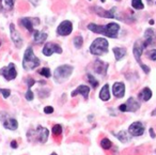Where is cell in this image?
Here are the masks:
<instances>
[{
	"instance_id": "obj_1",
	"label": "cell",
	"mask_w": 156,
	"mask_h": 155,
	"mask_svg": "<svg viewBox=\"0 0 156 155\" xmlns=\"http://www.w3.org/2000/svg\"><path fill=\"white\" fill-rule=\"evenodd\" d=\"M88 29L94 33H100V34H104L108 38H111V39H115V38H118L120 26L119 24H115V23H110V24L104 25V26L103 25L89 24Z\"/></svg>"
},
{
	"instance_id": "obj_2",
	"label": "cell",
	"mask_w": 156,
	"mask_h": 155,
	"mask_svg": "<svg viewBox=\"0 0 156 155\" xmlns=\"http://www.w3.org/2000/svg\"><path fill=\"white\" fill-rule=\"evenodd\" d=\"M40 59L33 52L32 47H28L25 50L24 58H23V67L26 71H30V70H34L40 65Z\"/></svg>"
},
{
	"instance_id": "obj_3",
	"label": "cell",
	"mask_w": 156,
	"mask_h": 155,
	"mask_svg": "<svg viewBox=\"0 0 156 155\" xmlns=\"http://www.w3.org/2000/svg\"><path fill=\"white\" fill-rule=\"evenodd\" d=\"M109 43L104 38H98L90 46V52L94 56H102L108 50Z\"/></svg>"
},
{
	"instance_id": "obj_4",
	"label": "cell",
	"mask_w": 156,
	"mask_h": 155,
	"mask_svg": "<svg viewBox=\"0 0 156 155\" xmlns=\"http://www.w3.org/2000/svg\"><path fill=\"white\" fill-rule=\"evenodd\" d=\"M73 73V67L71 65H60L58 67L56 70H55V73H54V78L57 82H63L67 79V78L71 76V74Z\"/></svg>"
},
{
	"instance_id": "obj_5",
	"label": "cell",
	"mask_w": 156,
	"mask_h": 155,
	"mask_svg": "<svg viewBox=\"0 0 156 155\" xmlns=\"http://www.w3.org/2000/svg\"><path fill=\"white\" fill-rule=\"evenodd\" d=\"M0 75L3 76L7 80H13L17 76V71L14 63H9L8 67H5L0 70Z\"/></svg>"
},
{
	"instance_id": "obj_6",
	"label": "cell",
	"mask_w": 156,
	"mask_h": 155,
	"mask_svg": "<svg viewBox=\"0 0 156 155\" xmlns=\"http://www.w3.org/2000/svg\"><path fill=\"white\" fill-rule=\"evenodd\" d=\"M31 137H35L40 142H45L48 137V129L39 126L35 131H30L28 133V139Z\"/></svg>"
},
{
	"instance_id": "obj_7",
	"label": "cell",
	"mask_w": 156,
	"mask_h": 155,
	"mask_svg": "<svg viewBox=\"0 0 156 155\" xmlns=\"http://www.w3.org/2000/svg\"><path fill=\"white\" fill-rule=\"evenodd\" d=\"M0 119H1V122H2L3 126L8 129H11V131H15L18 126L17 121L15 120L14 118H11L8 114H1L0 116Z\"/></svg>"
},
{
	"instance_id": "obj_8",
	"label": "cell",
	"mask_w": 156,
	"mask_h": 155,
	"mask_svg": "<svg viewBox=\"0 0 156 155\" xmlns=\"http://www.w3.org/2000/svg\"><path fill=\"white\" fill-rule=\"evenodd\" d=\"M40 24L39 18H32V17H23L20 20V25L23 26L25 29L29 31V32H33L34 31V26Z\"/></svg>"
},
{
	"instance_id": "obj_9",
	"label": "cell",
	"mask_w": 156,
	"mask_h": 155,
	"mask_svg": "<svg viewBox=\"0 0 156 155\" xmlns=\"http://www.w3.org/2000/svg\"><path fill=\"white\" fill-rule=\"evenodd\" d=\"M73 31V24L69 20H63L57 28V34L61 37H67Z\"/></svg>"
},
{
	"instance_id": "obj_10",
	"label": "cell",
	"mask_w": 156,
	"mask_h": 155,
	"mask_svg": "<svg viewBox=\"0 0 156 155\" xmlns=\"http://www.w3.org/2000/svg\"><path fill=\"white\" fill-rule=\"evenodd\" d=\"M10 34H11V39L13 41L14 45H15L16 48H20L24 44V41H23L22 35L20 34V32L17 31V29L15 28V25L11 24L10 25Z\"/></svg>"
},
{
	"instance_id": "obj_11",
	"label": "cell",
	"mask_w": 156,
	"mask_h": 155,
	"mask_svg": "<svg viewBox=\"0 0 156 155\" xmlns=\"http://www.w3.org/2000/svg\"><path fill=\"white\" fill-rule=\"evenodd\" d=\"M55 52H57V54H61V52H62V48H61L58 44L49 42V43H46L45 45H44V47H43L44 56L49 57V56H51L52 54H55Z\"/></svg>"
},
{
	"instance_id": "obj_12",
	"label": "cell",
	"mask_w": 156,
	"mask_h": 155,
	"mask_svg": "<svg viewBox=\"0 0 156 155\" xmlns=\"http://www.w3.org/2000/svg\"><path fill=\"white\" fill-rule=\"evenodd\" d=\"M156 42V31L152 28H149L145 30L144 32V41H143V44H144V47H147V46L152 45Z\"/></svg>"
},
{
	"instance_id": "obj_13",
	"label": "cell",
	"mask_w": 156,
	"mask_h": 155,
	"mask_svg": "<svg viewBox=\"0 0 156 155\" xmlns=\"http://www.w3.org/2000/svg\"><path fill=\"white\" fill-rule=\"evenodd\" d=\"M117 8H112V9L110 10V11H105L103 8H100V7H95L93 8V11L95 12L98 15H100L101 17H106V18H117V16H115V11H117Z\"/></svg>"
},
{
	"instance_id": "obj_14",
	"label": "cell",
	"mask_w": 156,
	"mask_h": 155,
	"mask_svg": "<svg viewBox=\"0 0 156 155\" xmlns=\"http://www.w3.org/2000/svg\"><path fill=\"white\" fill-rule=\"evenodd\" d=\"M128 132L132 136H141L144 133V126L141 122H134L133 124H130Z\"/></svg>"
},
{
	"instance_id": "obj_15",
	"label": "cell",
	"mask_w": 156,
	"mask_h": 155,
	"mask_svg": "<svg viewBox=\"0 0 156 155\" xmlns=\"http://www.w3.org/2000/svg\"><path fill=\"white\" fill-rule=\"evenodd\" d=\"M144 44H143V42L141 41H136L134 44V47H133V54H134L135 56V59L137 60V62L140 63V57L141 55H142V52L143 49H144Z\"/></svg>"
},
{
	"instance_id": "obj_16",
	"label": "cell",
	"mask_w": 156,
	"mask_h": 155,
	"mask_svg": "<svg viewBox=\"0 0 156 155\" xmlns=\"http://www.w3.org/2000/svg\"><path fill=\"white\" fill-rule=\"evenodd\" d=\"M112 92L113 95L118 99H121L125 94V86L123 82H115L112 86Z\"/></svg>"
},
{
	"instance_id": "obj_17",
	"label": "cell",
	"mask_w": 156,
	"mask_h": 155,
	"mask_svg": "<svg viewBox=\"0 0 156 155\" xmlns=\"http://www.w3.org/2000/svg\"><path fill=\"white\" fill-rule=\"evenodd\" d=\"M89 92H90L89 87L85 86V85H81V86H79L76 90H74L73 92H72V96H76L77 94H81L83 96V99H88V97H89Z\"/></svg>"
},
{
	"instance_id": "obj_18",
	"label": "cell",
	"mask_w": 156,
	"mask_h": 155,
	"mask_svg": "<svg viewBox=\"0 0 156 155\" xmlns=\"http://www.w3.org/2000/svg\"><path fill=\"white\" fill-rule=\"evenodd\" d=\"M93 67H94V71H95V73L104 75V74L107 72L108 64H107V63H105L104 61H102V60H95V62H94V64H93Z\"/></svg>"
},
{
	"instance_id": "obj_19",
	"label": "cell",
	"mask_w": 156,
	"mask_h": 155,
	"mask_svg": "<svg viewBox=\"0 0 156 155\" xmlns=\"http://www.w3.org/2000/svg\"><path fill=\"white\" fill-rule=\"evenodd\" d=\"M47 39V34L44 32H41L39 30L33 31V41L35 44H43Z\"/></svg>"
},
{
	"instance_id": "obj_20",
	"label": "cell",
	"mask_w": 156,
	"mask_h": 155,
	"mask_svg": "<svg viewBox=\"0 0 156 155\" xmlns=\"http://www.w3.org/2000/svg\"><path fill=\"white\" fill-rule=\"evenodd\" d=\"M125 104H126V111H136L140 107V104L135 101L133 97H129Z\"/></svg>"
},
{
	"instance_id": "obj_21",
	"label": "cell",
	"mask_w": 156,
	"mask_h": 155,
	"mask_svg": "<svg viewBox=\"0 0 156 155\" xmlns=\"http://www.w3.org/2000/svg\"><path fill=\"white\" fill-rule=\"evenodd\" d=\"M100 99L105 102L108 101V99H110V92H109L108 85H105V86L102 88V90H101V92H100Z\"/></svg>"
},
{
	"instance_id": "obj_22",
	"label": "cell",
	"mask_w": 156,
	"mask_h": 155,
	"mask_svg": "<svg viewBox=\"0 0 156 155\" xmlns=\"http://www.w3.org/2000/svg\"><path fill=\"white\" fill-rule=\"evenodd\" d=\"M112 52H113V55H115V60L117 61L121 60V59L126 55V49L125 48H122V47H115Z\"/></svg>"
},
{
	"instance_id": "obj_23",
	"label": "cell",
	"mask_w": 156,
	"mask_h": 155,
	"mask_svg": "<svg viewBox=\"0 0 156 155\" xmlns=\"http://www.w3.org/2000/svg\"><path fill=\"white\" fill-rule=\"evenodd\" d=\"M152 97V91L149 88H144L140 93H139V99H141L142 101L147 102Z\"/></svg>"
},
{
	"instance_id": "obj_24",
	"label": "cell",
	"mask_w": 156,
	"mask_h": 155,
	"mask_svg": "<svg viewBox=\"0 0 156 155\" xmlns=\"http://www.w3.org/2000/svg\"><path fill=\"white\" fill-rule=\"evenodd\" d=\"M14 5H15V0H0V5L8 11L13 9Z\"/></svg>"
},
{
	"instance_id": "obj_25",
	"label": "cell",
	"mask_w": 156,
	"mask_h": 155,
	"mask_svg": "<svg viewBox=\"0 0 156 155\" xmlns=\"http://www.w3.org/2000/svg\"><path fill=\"white\" fill-rule=\"evenodd\" d=\"M132 7L136 10H143L144 5L142 3V0H132Z\"/></svg>"
},
{
	"instance_id": "obj_26",
	"label": "cell",
	"mask_w": 156,
	"mask_h": 155,
	"mask_svg": "<svg viewBox=\"0 0 156 155\" xmlns=\"http://www.w3.org/2000/svg\"><path fill=\"white\" fill-rule=\"evenodd\" d=\"M74 45H75L76 48H80L83 44V39L80 37V35H78V37H75L74 38Z\"/></svg>"
},
{
	"instance_id": "obj_27",
	"label": "cell",
	"mask_w": 156,
	"mask_h": 155,
	"mask_svg": "<svg viewBox=\"0 0 156 155\" xmlns=\"http://www.w3.org/2000/svg\"><path fill=\"white\" fill-rule=\"evenodd\" d=\"M101 146H102V148L105 149V150H109V149L111 148V146H112V143H111V141L109 139L104 138V139L101 141Z\"/></svg>"
},
{
	"instance_id": "obj_28",
	"label": "cell",
	"mask_w": 156,
	"mask_h": 155,
	"mask_svg": "<svg viewBox=\"0 0 156 155\" xmlns=\"http://www.w3.org/2000/svg\"><path fill=\"white\" fill-rule=\"evenodd\" d=\"M87 79H88V81L90 82V85H91L93 88H98V81L95 79V78L93 77L92 75H90V74H88L87 75Z\"/></svg>"
},
{
	"instance_id": "obj_29",
	"label": "cell",
	"mask_w": 156,
	"mask_h": 155,
	"mask_svg": "<svg viewBox=\"0 0 156 155\" xmlns=\"http://www.w3.org/2000/svg\"><path fill=\"white\" fill-rule=\"evenodd\" d=\"M52 133H54L55 136H59L62 134V126L59 124H56L54 125V127H52Z\"/></svg>"
},
{
	"instance_id": "obj_30",
	"label": "cell",
	"mask_w": 156,
	"mask_h": 155,
	"mask_svg": "<svg viewBox=\"0 0 156 155\" xmlns=\"http://www.w3.org/2000/svg\"><path fill=\"white\" fill-rule=\"evenodd\" d=\"M39 73L41 74L42 76L46 77V78L50 77V70L48 69V67H42V69L39 71Z\"/></svg>"
},
{
	"instance_id": "obj_31",
	"label": "cell",
	"mask_w": 156,
	"mask_h": 155,
	"mask_svg": "<svg viewBox=\"0 0 156 155\" xmlns=\"http://www.w3.org/2000/svg\"><path fill=\"white\" fill-rule=\"evenodd\" d=\"M147 58L152 61H155L156 60V49H152L147 52Z\"/></svg>"
},
{
	"instance_id": "obj_32",
	"label": "cell",
	"mask_w": 156,
	"mask_h": 155,
	"mask_svg": "<svg viewBox=\"0 0 156 155\" xmlns=\"http://www.w3.org/2000/svg\"><path fill=\"white\" fill-rule=\"evenodd\" d=\"M117 136H118V138H119V139L121 140V141H123V142H125V141H127V140H128L127 135H126L125 132H120L119 134H117Z\"/></svg>"
},
{
	"instance_id": "obj_33",
	"label": "cell",
	"mask_w": 156,
	"mask_h": 155,
	"mask_svg": "<svg viewBox=\"0 0 156 155\" xmlns=\"http://www.w3.org/2000/svg\"><path fill=\"white\" fill-rule=\"evenodd\" d=\"M0 93L3 95L5 99H8L10 96V94H11V91L9 89H0Z\"/></svg>"
},
{
	"instance_id": "obj_34",
	"label": "cell",
	"mask_w": 156,
	"mask_h": 155,
	"mask_svg": "<svg viewBox=\"0 0 156 155\" xmlns=\"http://www.w3.org/2000/svg\"><path fill=\"white\" fill-rule=\"evenodd\" d=\"M25 97H26L27 101H32L33 99V92L30 90V89H28V91L26 92V94H25Z\"/></svg>"
},
{
	"instance_id": "obj_35",
	"label": "cell",
	"mask_w": 156,
	"mask_h": 155,
	"mask_svg": "<svg viewBox=\"0 0 156 155\" xmlns=\"http://www.w3.org/2000/svg\"><path fill=\"white\" fill-rule=\"evenodd\" d=\"M52 111H54V108L51 107V106H46L45 108H44V112L45 114H52Z\"/></svg>"
},
{
	"instance_id": "obj_36",
	"label": "cell",
	"mask_w": 156,
	"mask_h": 155,
	"mask_svg": "<svg viewBox=\"0 0 156 155\" xmlns=\"http://www.w3.org/2000/svg\"><path fill=\"white\" fill-rule=\"evenodd\" d=\"M34 84H35V80L32 79V78H28V79H27V85H28V88L29 89H30Z\"/></svg>"
},
{
	"instance_id": "obj_37",
	"label": "cell",
	"mask_w": 156,
	"mask_h": 155,
	"mask_svg": "<svg viewBox=\"0 0 156 155\" xmlns=\"http://www.w3.org/2000/svg\"><path fill=\"white\" fill-rule=\"evenodd\" d=\"M139 64H140V67H142V70H143V72H144V73H149L150 72V67H147V65H145V64H143V63H139Z\"/></svg>"
},
{
	"instance_id": "obj_38",
	"label": "cell",
	"mask_w": 156,
	"mask_h": 155,
	"mask_svg": "<svg viewBox=\"0 0 156 155\" xmlns=\"http://www.w3.org/2000/svg\"><path fill=\"white\" fill-rule=\"evenodd\" d=\"M120 111H126V104H122V105L119 106Z\"/></svg>"
},
{
	"instance_id": "obj_39",
	"label": "cell",
	"mask_w": 156,
	"mask_h": 155,
	"mask_svg": "<svg viewBox=\"0 0 156 155\" xmlns=\"http://www.w3.org/2000/svg\"><path fill=\"white\" fill-rule=\"evenodd\" d=\"M11 146H12V148H14V149L17 148V142H16V141H12L11 142Z\"/></svg>"
},
{
	"instance_id": "obj_40",
	"label": "cell",
	"mask_w": 156,
	"mask_h": 155,
	"mask_svg": "<svg viewBox=\"0 0 156 155\" xmlns=\"http://www.w3.org/2000/svg\"><path fill=\"white\" fill-rule=\"evenodd\" d=\"M30 2L32 3L33 5H37V3H39V0H30Z\"/></svg>"
},
{
	"instance_id": "obj_41",
	"label": "cell",
	"mask_w": 156,
	"mask_h": 155,
	"mask_svg": "<svg viewBox=\"0 0 156 155\" xmlns=\"http://www.w3.org/2000/svg\"><path fill=\"white\" fill-rule=\"evenodd\" d=\"M150 132H151V136H152V137H153V138H154V137H155V134H154L153 129H152V128H151V129H150Z\"/></svg>"
},
{
	"instance_id": "obj_42",
	"label": "cell",
	"mask_w": 156,
	"mask_h": 155,
	"mask_svg": "<svg viewBox=\"0 0 156 155\" xmlns=\"http://www.w3.org/2000/svg\"><path fill=\"white\" fill-rule=\"evenodd\" d=\"M152 116H156V108L153 110V112H152Z\"/></svg>"
},
{
	"instance_id": "obj_43",
	"label": "cell",
	"mask_w": 156,
	"mask_h": 155,
	"mask_svg": "<svg viewBox=\"0 0 156 155\" xmlns=\"http://www.w3.org/2000/svg\"><path fill=\"white\" fill-rule=\"evenodd\" d=\"M150 24H151V25H153V24H154V20H150Z\"/></svg>"
},
{
	"instance_id": "obj_44",
	"label": "cell",
	"mask_w": 156,
	"mask_h": 155,
	"mask_svg": "<svg viewBox=\"0 0 156 155\" xmlns=\"http://www.w3.org/2000/svg\"><path fill=\"white\" fill-rule=\"evenodd\" d=\"M50 155H57L56 153H52V154H50Z\"/></svg>"
},
{
	"instance_id": "obj_45",
	"label": "cell",
	"mask_w": 156,
	"mask_h": 155,
	"mask_svg": "<svg viewBox=\"0 0 156 155\" xmlns=\"http://www.w3.org/2000/svg\"><path fill=\"white\" fill-rule=\"evenodd\" d=\"M151 1H152V0H147V2H151Z\"/></svg>"
},
{
	"instance_id": "obj_46",
	"label": "cell",
	"mask_w": 156,
	"mask_h": 155,
	"mask_svg": "<svg viewBox=\"0 0 156 155\" xmlns=\"http://www.w3.org/2000/svg\"><path fill=\"white\" fill-rule=\"evenodd\" d=\"M0 46H1V41H0Z\"/></svg>"
},
{
	"instance_id": "obj_47",
	"label": "cell",
	"mask_w": 156,
	"mask_h": 155,
	"mask_svg": "<svg viewBox=\"0 0 156 155\" xmlns=\"http://www.w3.org/2000/svg\"><path fill=\"white\" fill-rule=\"evenodd\" d=\"M0 12H1V9H0Z\"/></svg>"
},
{
	"instance_id": "obj_48",
	"label": "cell",
	"mask_w": 156,
	"mask_h": 155,
	"mask_svg": "<svg viewBox=\"0 0 156 155\" xmlns=\"http://www.w3.org/2000/svg\"><path fill=\"white\" fill-rule=\"evenodd\" d=\"M117 1H119V0H117Z\"/></svg>"
}]
</instances>
